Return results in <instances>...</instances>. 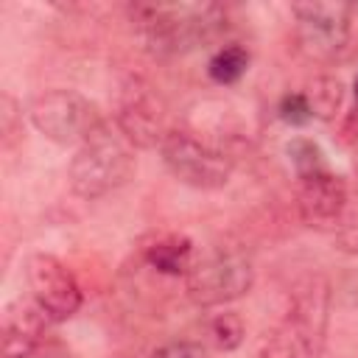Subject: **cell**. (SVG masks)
Masks as SVG:
<instances>
[{
  "label": "cell",
  "instance_id": "obj_2",
  "mask_svg": "<svg viewBox=\"0 0 358 358\" xmlns=\"http://www.w3.org/2000/svg\"><path fill=\"white\" fill-rule=\"evenodd\" d=\"M70 187L76 196L95 201L134 176V151L120 131H112L106 123L78 145L70 159Z\"/></svg>",
  "mask_w": 358,
  "mask_h": 358
},
{
  "label": "cell",
  "instance_id": "obj_15",
  "mask_svg": "<svg viewBox=\"0 0 358 358\" xmlns=\"http://www.w3.org/2000/svg\"><path fill=\"white\" fill-rule=\"evenodd\" d=\"M207 333H210V341L224 350V352H232L241 347L243 336H246V324L243 319L235 313V310H224V313H215L207 324Z\"/></svg>",
  "mask_w": 358,
  "mask_h": 358
},
{
  "label": "cell",
  "instance_id": "obj_20",
  "mask_svg": "<svg viewBox=\"0 0 358 358\" xmlns=\"http://www.w3.org/2000/svg\"><path fill=\"white\" fill-rule=\"evenodd\" d=\"M338 241H341V246H344L347 252H355V255H358V221L347 224V227L338 232Z\"/></svg>",
  "mask_w": 358,
  "mask_h": 358
},
{
  "label": "cell",
  "instance_id": "obj_11",
  "mask_svg": "<svg viewBox=\"0 0 358 358\" xmlns=\"http://www.w3.org/2000/svg\"><path fill=\"white\" fill-rule=\"evenodd\" d=\"M48 316L39 310V305L14 302L3 313V352L6 358H31L45 336Z\"/></svg>",
  "mask_w": 358,
  "mask_h": 358
},
{
  "label": "cell",
  "instance_id": "obj_19",
  "mask_svg": "<svg viewBox=\"0 0 358 358\" xmlns=\"http://www.w3.org/2000/svg\"><path fill=\"white\" fill-rule=\"evenodd\" d=\"M255 358H296V341L285 333H277V336H271L268 341L260 344Z\"/></svg>",
  "mask_w": 358,
  "mask_h": 358
},
{
  "label": "cell",
  "instance_id": "obj_7",
  "mask_svg": "<svg viewBox=\"0 0 358 358\" xmlns=\"http://www.w3.org/2000/svg\"><path fill=\"white\" fill-rule=\"evenodd\" d=\"M296 20L294 36L299 50L313 62H336L352 34V8L344 3H296L291 6Z\"/></svg>",
  "mask_w": 358,
  "mask_h": 358
},
{
  "label": "cell",
  "instance_id": "obj_14",
  "mask_svg": "<svg viewBox=\"0 0 358 358\" xmlns=\"http://www.w3.org/2000/svg\"><path fill=\"white\" fill-rule=\"evenodd\" d=\"M246 70H249V50L243 45L218 48L207 62V76L215 84H235Z\"/></svg>",
  "mask_w": 358,
  "mask_h": 358
},
{
  "label": "cell",
  "instance_id": "obj_9",
  "mask_svg": "<svg viewBox=\"0 0 358 358\" xmlns=\"http://www.w3.org/2000/svg\"><path fill=\"white\" fill-rule=\"evenodd\" d=\"M25 277L34 294V302L50 322H67L81 308V285L73 271L48 252H36L25 263Z\"/></svg>",
  "mask_w": 358,
  "mask_h": 358
},
{
  "label": "cell",
  "instance_id": "obj_4",
  "mask_svg": "<svg viewBox=\"0 0 358 358\" xmlns=\"http://www.w3.org/2000/svg\"><path fill=\"white\" fill-rule=\"evenodd\" d=\"M28 120L42 137L59 145H81L103 126L98 106L87 95L62 87L39 92L28 106Z\"/></svg>",
  "mask_w": 358,
  "mask_h": 358
},
{
  "label": "cell",
  "instance_id": "obj_13",
  "mask_svg": "<svg viewBox=\"0 0 358 358\" xmlns=\"http://www.w3.org/2000/svg\"><path fill=\"white\" fill-rule=\"evenodd\" d=\"M305 98L310 103V112L313 117L319 120H333L344 103V84L333 76H316L308 90H305Z\"/></svg>",
  "mask_w": 358,
  "mask_h": 358
},
{
  "label": "cell",
  "instance_id": "obj_1",
  "mask_svg": "<svg viewBox=\"0 0 358 358\" xmlns=\"http://www.w3.org/2000/svg\"><path fill=\"white\" fill-rule=\"evenodd\" d=\"M129 11L145 48L159 59L182 56L224 28V8L215 3H137Z\"/></svg>",
  "mask_w": 358,
  "mask_h": 358
},
{
  "label": "cell",
  "instance_id": "obj_3",
  "mask_svg": "<svg viewBox=\"0 0 358 358\" xmlns=\"http://www.w3.org/2000/svg\"><path fill=\"white\" fill-rule=\"evenodd\" d=\"M255 282V266L246 249L235 243H218L210 246L204 255H199L185 274V291L193 305L199 308H215L241 299L249 294Z\"/></svg>",
  "mask_w": 358,
  "mask_h": 358
},
{
  "label": "cell",
  "instance_id": "obj_18",
  "mask_svg": "<svg viewBox=\"0 0 358 358\" xmlns=\"http://www.w3.org/2000/svg\"><path fill=\"white\" fill-rule=\"evenodd\" d=\"M151 358H210L207 347L199 341H168L151 352Z\"/></svg>",
  "mask_w": 358,
  "mask_h": 358
},
{
  "label": "cell",
  "instance_id": "obj_6",
  "mask_svg": "<svg viewBox=\"0 0 358 358\" xmlns=\"http://www.w3.org/2000/svg\"><path fill=\"white\" fill-rule=\"evenodd\" d=\"M115 126L131 148H159L173 126H168V106L162 95L140 76L126 78L117 92Z\"/></svg>",
  "mask_w": 358,
  "mask_h": 358
},
{
  "label": "cell",
  "instance_id": "obj_16",
  "mask_svg": "<svg viewBox=\"0 0 358 358\" xmlns=\"http://www.w3.org/2000/svg\"><path fill=\"white\" fill-rule=\"evenodd\" d=\"M285 154L296 171V176H308V173H316V171H324V157H322V148L308 140V137H294L288 140L285 145Z\"/></svg>",
  "mask_w": 358,
  "mask_h": 358
},
{
  "label": "cell",
  "instance_id": "obj_10",
  "mask_svg": "<svg viewBox=\"0 0 358 358\" xmlns=\"http://www.w3.org/2000/svg\"><path fill=\"white\" fill-rule=\"evenodd\" d=\"M347 207V182L330 168L296 176V213L313 229H330L341 221Z\"/></svg>",
  "mask_w": 358,
  "mask_h": 358
},
{
  "label": "cell",
  "instance_id": "obj_21",
  "mask_svg": "<svg viewBox=\"0 0 358 358\" xmlns=\"http://www.w3.org/2000/svg\"><path fill=\"white\" fill-rule=\"evenodd\" d=\"M352 90H355V98H358V76H355V84H352Z\"/></svg>",
  "mask_w": 358,
  "mask_h": 358
},
{
  "label": "cell",
  "instance_id": "obj_12",
  "mask_svg": "<svg viewBox=\"0 0 358 358\" xmlns=\"http://www.w3.org/2000/svg\"><path fill=\"white\" fill-rule=\"evenodd\" d=\"M145 263L151 268H157L159 274H168V277H185L196 260V249H193V241L187 235H176V232H168V235H159L157 241H151L143 252Z\"/></svg>",
  "mask_w": 358,
  "mask_h": 358
},
{
  "label": "cell",
  "instance_id": "obj_5",
  "mask_svg": "<svg viewBox=\"0 0 358 358\" xmlns=\"http://www.w3.org/2000/svg\"><path fill=\"white\" fill-rule=\"evenodd\" d=\"M159 154L173 179L196 190H221L232 176L229 157L187 129H171Z\"/></svg>",
  "mask_w": 358,
  "mask_h": 358
},
{
  "label": "cell",
  "instance_id": "obj_8",
  "mask_svg": "<svg viewBox=\"0 0 358 358\" xmlns=\"http://www.w3.org/2000/svg\"><path fill=\"white\" fill-rule=\"evenodd\" d=\"M330 299H333L330 282L319 271L302 274L291 288V302H288L291 338L310 358H316L324 347L327 324H330Z\"/></svg>",
  "mask_w": 358,
  "mask_h": 358
},
{
  "label": "cell",
  "instance_id": "obj_17",
  "mask_svg": "<svg viewBox=\"0 0 358 358\" xmlns=\"http://www.w3.org/2000/svg\"><path fill=\"white\" fill-rule=\"evenodd\" d=\"M277 115L288 126H305V123L313 120V112H310V103H308L305 92H288V95H282L280 98V106H277Z\"/></svg>",
  "mask_w": 358,
  "mask_h": 358
}]
</instances>
